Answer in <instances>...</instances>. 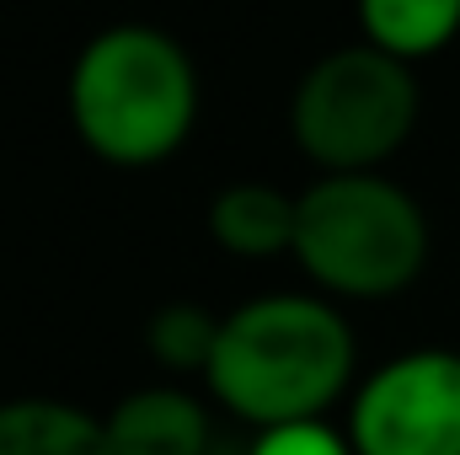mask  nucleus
Masks as SVG:
<instances>
[{
	"instance_id": "7ed1b4c3",
	"label": "nucleus",
	"mask_w": 460,
	"mask_h": 455,
	"mask_svg": "<svg viewBox=\"0 0 460 455\" xmlns=\"http://www.w3.org/2000/svg\"><path fill=\"white\" fill-rule=\"evenodd\" d=\"M295 263L327 295L385 300L423 273L429 220L402 183L380 172H332L300 193Z\"/></svg>"
},
{
	"instance_id": "f257e3e1",
	"label": "nucleus",
	"mask_w": 460,
	"mask_h": 455,
	"mask_svg": "<svg viewBox=\"0 0 460 455\" xmlns=\"http://www.w3.org/2000/svg\"><path fill=\"white\" fill-rule=\"evenodd\" d=\"M353 327L322 295H257L220 322L209 391L252 429L322 418L353 386Z\"/></svg>"
},
{
	"instance_id": "1a4fd4ad",
	"label": "nucleus",
	"mask_w": 460,
	"mask_h": 455,
	"mask_svg": "<svg viewBox=\"0 0 460 455\" xmlns=\"http://www.w3.org/2000/svg\"><path fill=\"white\" fill-rule=\"evenodd\" d=\"M358 27H364V43L412 65L456 43L460 0H358Z\"/></svg>"
},
{
	"instance_id": "423d86ee",
	"label": "nucleus",
	"mask_w": 460,
	"mask_h": 455,
	"mask_svg": "<svg viewBox=\"0 0 460 455\" xmlns=\"http://www.w3.org/2000/svg\"><path fill=\"white\" fill-rule=\"evenodd\" d=\"M102 424H108L113 455H209L215 451L209 413L182 386L128 391Z\"/></svg>"
},
{
	"instance_id": "9b49d317",
	"label": "nucleus",
	"mask_w": 460,
	"mask_h": 455,
	"mask_svg": "<svg viewBox=\"0 0 460 455\" xmlns=\"http://www.w3.org/2000/svg\"><path fill=\"white\" fill-rule=\"evenodd\" d=\"M246 455H358V451L327 418H295V424L257 429V440L246 445Z\"/></svg>"
},
{
	"instance_id": "0eeeda50",
	"label": "nucleus",
	"mask_w": 460,
	"mask_h": 455,
	"mask_svg": "<svg viewBox=\"0 0 460 455\" xmlns=\"http://www.w3.org/2000/svg\"><path fill=\"white\" fill-rule=\"evenodd\" d=\"M300 193H284L273 183H230L209 204V236L230 257H279L295 252Z\"/></svg>"
},
{
	"instance_id": "9d476101",
	"label": "nucleus",
	"mask_w": 460,
	"mask_h": 455,
	"mask_svg": "<svg viewBox=\"0 0 460 455\" xmlns=\"http://www.w3.org/2000/svg\"><path fill=\"white\" fill-rule=\"evenodd\" d=\"M220 322L226 317H209L204 306H188V300L161 306L145 327V348L172 375H209V359L220 348Z\"/></svg>"
},
{
	"instance_id": "20e7f679",
	"label": "nucleus",
	"mask_w": 460,
	"mask_h": 455,
	"mask_svg": "<svg viewBox=\"0 0 460 455\" xmlns=\"http://www.w3.org/2000/svg\"><path fill=\"white\" fill-rule=\"evenodd\" d=\"M418 76L412 65L380 54L375 43H348L322 54L289 103V134L305 161L332 172H380L418 129Z\"/></svg>"
},
{
	"instance_id": "6e6552de",
	"label": "nucleus",
	"mask_w": 460,
	"mask_h": 455,
	"mask_svg": "<svg viewBox=\"0 0 460 455\" xmlns=\"http://www.w3.org/2000/svg\"><path fill=\"white\" fill-rule=\"evenodd\" d=\"M0 455H113L108 424L59 397L0 402Z\"/></svg>"
},
{
	"instance_id": "39448f33",
	"label": "nucleus",
	"mask_w": 460,
	"mask_h": 455,
	"mask_svg": "<svg viewBox=\"0 0 460 455\" xmlns=\"http://www.w3.org/2000/svg\"><path fill=\"white\" fill-rule=\"evenodd\" d=\"M358 455H460V353L412 348L369 370L348 407Z\"/></svg>"
},
{
	"instance_id": "f03ea898",
	"label": "nucleus",
	"mask_w": 460,
	"mask_h": 455,
	"mask_svg": "<svg viewBox=\"0 0 460 455\" xmlns=\"http://www.w3.org/2000/svg\"><path fill=\"white\" fill-rule=\"evenodd\" d=\"M70 123L108 166H161L199 123V70L188 49L145 22L102 27L70 65Z\"/></svg>"
}]
</instances>
